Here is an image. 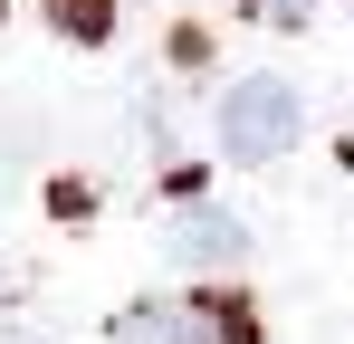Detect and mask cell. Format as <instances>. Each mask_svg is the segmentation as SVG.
<instances>
[{
    "label": "cell",
    "mask_w": 354,
    "mask_h": 344,
    "mask_svg": "<svg viewBox=\"0 0 354 344\" xmlns=\"http://www.w3.org/2000/svg\"><path fill=\"white\" fill-rule=\"evenodd\" d=\"M39 10H48V29H58L67 48H106L115 19H124V0H39Z\"/></svg>",
    "instance_id": "4"
},
{
    "label": "cell",
    "mask_w": 354,
    "mask_h": 344,
    "mask_svg": "<svg viewBox=\"0 0 354 344\" xmlns=\"http://www.w3.org/2000/svg\"><path fill=\"white\" fill-rule=\"evenodd\" d=\"M115 344H268L259 306L230 287H182V296H144L115 316Z\"/></svg>",
    "instance_id": "1"
},
{
    "label": "cell",
    "mask_w": 354,
    "mask_h": 344,
    "mask_svg": "<svg viewBox=\"0 0 354 344\" xmlns=\"http://www.w3.org/2000/svg\"><path fill=\"white\" fill-rule=\"evenodd\" d=\"M163 258L201 268V278H221V268H239V258H249V229H239L230 211H182V220L163 229Z\"/></svg>",
    "instance_id": "3"
},
{
    "label": "cell",
    "mask_w": 354,
    "mask_h": 344,
    "mask_svg": "<svg viewBox=\"0 0 354 344\" xmlns=\"http://www.w3.org/2000/svg\"><path fill=\"white\" fill-rule=\"evenodd\" d=\"M239 19H259V29L297 39V29H316V0H239Z\"/></svg>",
    "instance_id": "5"
},
{
    "label": "cell",
    "mask_w": 354,
    "mask_h": 344,
    "mask_svg": "<svg viewBox=\"0 0 354 344\" xmlns=\"http://www.w3.org/2000/svg\"><path fill=\"white\" fill-rule=\"evenodd\" d=\"M211 134H221V153H230V163H288V153H297V134H306V96H297L288 77L249 67L239 86H221Z\"/></svg>",
    "instance_id": "2"
}]
</instances>
